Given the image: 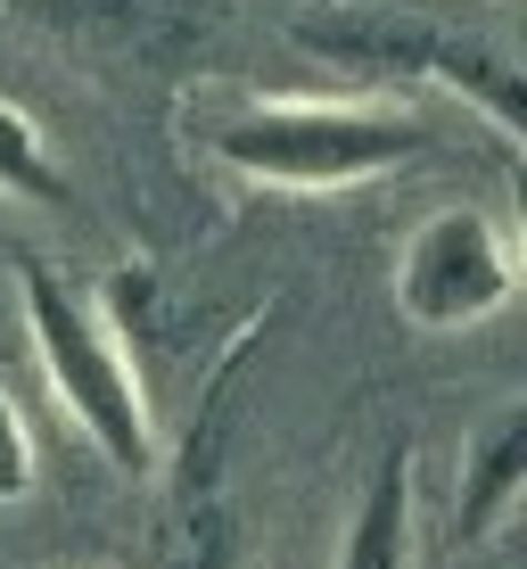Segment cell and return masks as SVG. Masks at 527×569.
<instances>
[{"mask_svg": "<svg viewBox=\"0 0 527 569\" xmlns=\"http://www.w3.org/2000/svg\"><path fill=\"white\" fill-rule=\"evenodd\" d=\"M437 149V124L413 108H330V100H264L214 124V157L247 182L281 190H346L371 173L420 166Z\"/></svg>", "mask_w": 527, "mask_h": 569, "instance_id": "cell-1", "label": "cell"}, {"mask_svg": "<svg viewBox=\"0 0 527 569\" xmlns=\"http://www.w3.org/2000/svg\"><path fill=\"white\" fill-rule=\"evenodd\" d=\"M17 289H26L33 356H42L58 405L74 413V429H83V438L100 446V455L124 470V479L158 470V421H149L141 371H132L124 339H115V322L83 298V289H67V272L42 264V257L17 264Z\"/></svg>", "mask_w": 527, "mask_h": 569, "instance_id": "cell-2", "label": "cell"}, {"mask_svg": "<svg viewBox=\"0 0 527 569\" xmlns=\"http://www.w3.org/2000/svg\"><path fill=\"white\" fill-rule=\"evenodd\" d=\"M297 42L314 58L363 67V74H437V83H454L462 100L486 108V124L503 141H519V124H527V83H519L511 50L486 42V33H454V26L396 17V9H330V17H297Z\"/></svg>", "mask_w": 527, "mask_h": 569, "instance_id": "cell-3", "label": "cell"}, {"mask_svg": "<svg viewBox=\"0 0 527 569\" xmlns=\"http://www.w3.org/2000/svg\"><path fill=\"white\" fill-rule=\"evenodd\" d=\"M511 289H519V248L478 207L428 214L396 257V306L420 330H470V322L511 306Z\"/></svg>", "mask_w": 527, "mask_h": 569, "instance_id": "cell-4", "label": "cell"}, {"mask_svg": "<svg viewBox=\"0 0 527 569\" xmlns=\"http://www.w3.org/2000/svg\"><path fill=\"white\" fill-rule=\"evenodd\" d=\"M527 496V405H503L470 429L462 446V496H454V537L462 545H486L503 520L519 512Z\"/></svg>", "mask_w": 527, "mask_h": 569, "instance_id": "cell-5", "label": "cell"}, {"mask_svg": "<svg viewBox=\"0 0 527 569\" xmlns=\"http://www.w3.org/2000/svg\"><path fill=\"white\" fill-rule=\"evenodd\" d=\"M338 569H413V446H387L379 470H371L355 520H346Z\"/></svg>", "mask_w": 527, "mask_h": 569, "instance_id": "cell-6", "label": "cell"}, {"mask_svg": "<svg viewBox=\"0 0 527 569\" xmlns=\"http://www.w3.org/2000/svg\"><path fill=\"white\" fill-rule=\"evenodd\" d=\"M158 569H240V520H231V503L206 479L182 487V503L165 520V545H158Z\"/></svg>", "mask_w": 527, "mask_h": 569, "instance_id": "cell-7", "label": "cell"}, {"mask_svg": "<svg viewBox=\"0 0 527 569\" xmlns=\"http://www.w3.org/2000/svg\"><path fill=\"white\" fill-rule=\"evenodd\" d=\"M0 199H33V207H67V173L50 166L42 132L26 108L0 100Z\"/></svg>", "mask_w": 527, "mask_h": 569, "instance_id": "cell-8", "label": "cell"}, {"mask_svg": "<svg viewBox=\"0 0 527 569\" xmlns=\"http://www.w3.org/2000/svg\"><path fill=\"white\" fill-rule=\"evenodd\" d=\"M33 496V429L17 413V397L0 388V503H26Z\"/></svg>", "mask_w": 527, "mask_h": 569, "instance_id": "cell-9", "label": "cell"}, {"mask_svg": "<svg viewBox=\"0 0 527 569\" xmlns=\"http://www.w3.org/2000/svg\"><path fill=\"white\" fill-rule=\"evenodd\" d=\"M9 17H26V26H50V33H74L83 26V0H0Z\"/></svg>", "mask_w": 527, "mask_h": 569, "instance_id": "cell-10", "label": "cell"}]
</instances>
